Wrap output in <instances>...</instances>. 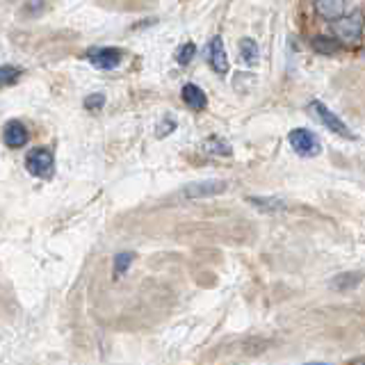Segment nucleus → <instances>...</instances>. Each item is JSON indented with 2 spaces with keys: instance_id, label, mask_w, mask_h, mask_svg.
Returning a JSON list of instances; mask_svg holds the SVG:
<instances>
[{
  "instance_id": "nucleus-16",
  "label": "nucleus",
  "mask_w": 365,
  "mask_h": 365,
  "mask_svg": "<svg viewBox=\"0 0 365 365\" xmlns=\"http://www.w3.org/2000/svg\"><path fill=\"white\" fill-rule=\"evenodd\" d=\"M130 262H133V254H125V251H123V254L114 256V277H117V279L123 277L125 269L130 267Z\"/></svg>"
},
{
  "instance_id": "nucleus-18",
  "label": "nucleus",
  "mask_w": 365,
  "mask_h": 365,
  "mask_svg": "<svg viewBox=\"0 0 365 365\" xmlns=\"http://www.w3.org/2000/svg\"><path fill=\"white\" fill-rule=\"evenodd\" d=\"M194 53H197V46H194L192 41L182 43L180 48L176 51V62H178V64H190V62H192V57H194Z\"/></svg>"
},
{
  "instance_id": "nucleus-20",
  "label": "nucleus",
  "mask_w": 365,
  "mask_h": 365,
  "mask_svg": "<svg viewBox=\"0 0 365 365\" xmlns=\"http://www.w3.org/2000/svg\"><path fill=\"white\" fill-rule=\"evenodd\" d=\"M176 130V119L169 117V119H163L158 123V137H165V135H171Z\"/></svg>"
},
{
  "instance_id": "nucleus-12",
  "label": "nucleus",
  "mask_w": 365,
  "mask_h": 365,
  "mask_svg": "<svg viewBox=\"0 0 365 365\" xmlns=\"http://www.w3.org/2000/svg\"><path fill=\"white\" fill-rule=\"evenodd\" d=\"M203 151H208V153H215V155H231V144L220 140V137H210V140H205L203 142Z\"/></svg>"
},
{
  "instance_id": "nucleus-9",
  "label": "nucleus",
  "mask_w": 365,
  "mask_h": 365,
  "mask_svg": "<svg viewBox=\"0 0 365 365\" xmlns=\"http://www.w3.org/2000/svg\"><path fill=\"white\" fill-rule=\"evenodd\" d=\"M315 9H317L319 16H324L329 21H336L340 16H345L347 0H315Z\"/></svg>"
},
{
  "instance_id": "nucleus-3",
  "label": "nucleus",
  "mask_w": 365,
  "mask_h": 365,
  "mask_svg": "<svg viewBox=\"0 0 365 365\" xmlns=\"http://www.w3.org/2000/svg\"><path fill=\"white\" fill-rule=\"evenodd\" d=\"M308 110H311L315 117L322 121L329 130H334V133H338V135H342V137H351V133H349V128L345 125V121H342L340 117H336L334 112H331L324 103H319V101H313L311 106H308Z\"/></svg>"
},
{
  "instance_id": "nucleus-1",
  "label": "nucleus",
  "mask_w": 365,
  "mask_h": 365,
  "mask_svg": "<svg viewBox=\"0 0 365 365\" xmlns=\"http://www.w3.org/2000/svg\"><path fill=\"white\" fill-rule=\"evenodd\" d=\"M26 167L32 176L37 178H48L53 174V167H55V158L48 148H32L26 158Z\"/></svg>"
},
{
  "instance_id": "nucleus-4",
  "label": "nucleus",
  "mask_w": 365,
  "mask_h": 365,
  "mask_svg": "<svg viewBox=\"0 0 365 365\" xmlns=\"http://www.w3.org/2000/svg\"><path fill=\"white\" fill-rule=\"evenodd\" d=\"M87 60L94 64V66L110 71V68H117L121 64L123 51L121 48H112V46H106V48H91L87 53Z\"/></svg>"
},
{
  "instance_id": "nucleus-19",
  "label": "nucleus",
  "mask_w": 365,
  "mask_h": 365,
  "mask_svg": "<svg viewBox=\"0 0 365 365\" xmlns=\"http://www.w3.org/2000/svg\"><path fill=\"white\" fill-rule=\"evenodd\" d=\"M103 106H106V94H91L85 98V110L89 112H98L103 110Z\"/></svg>"
},
{
  "instance_id": "nucleus-15",
  "label": "nucleus",
  "mask_w": 365,
  "mask_h": 365,
  "mask_svg": "<svg viewBox=\"0 0 365 365\" xmlns=\"http://www.w3.org/2000/svg\"><path fill=\"white\" fill-rule=\"evenodd\" d=\"M249 203H254L256 208H262V210H281V208H285V201H281V199H256V197H251L249 199Z\"/></svg>"
},
{
  "instance_id": "nucleus-6",
  "label": "nucleus",
  "mask_w": 365,
  "mask_h": 365,
  "mask_svg": "<svg viewBox=\"0 0 365 365\" xmlns=\"http://www.w3.org/2000/svg\"><path fill=\"white\" fill-rule=\"evenodd\" d=\"M205 57H208V62H210L215 73H220V76L228 73V57H226V51H224L222 37H212L210 39V43L205 46Z\"/></svg>"
},
{
  "instance_id": "nucleus-2",
  "label": "nucleus",
  "mask_w": 365,
  "mask_h": 365,
  "mask_svg": "<svg viewBox=\"0 0 365 365\" xmlns=\"http://www.w3.org/2000/svg\"><path fill=\"white\" fill-rule=\"evenodd\" d=\"M288 142L294 148V153L306 155V158L317 155L319 151H322V144H319L317 135H313L311 130H306V128H294L288 135Z\"/></svg>"
},
{
  "instance_id": "nucleus-17",
  "label": "nucleus",
  "mask_w": 365,
  "mask_h": 365,
  "mask_svg": "<svg viewBox=\"0 0 365 365\" xmlns=\"http://www.w3.org/2000/svg\"><path fill=\"white\" fill-rule=\"evenodd\" d=\"M361 283V274H340V277L334 281V288L336 290H347L351 285Z\"/></svg>"
},
{
  "instance_id": "nucleus-8",
  "label": "nucleus",
  "mask_w": 365,
  "mask_h": 365,
  "mask_svg": "<svg viewBox=\"0 0 365 365\" xmlns=\"http://www.w3.org/2000/svg\"><path fill=\"white\" fill-rule=\"evenodd\" d=\"M3 137H5V144L9 148H21V146L28 144V130H26V125H23L21 121H16V119L9 121L5 125Z\"/></svg>"
},
{
  "instance_id": "nucleus-10",
  "label": "nucleus",
  "mask_w": 365,
  "mask_h": 365,
  "mask_svg": "<svg viewBox=\"0 0 365 365\" xmlns=\"http://www.w3.org/2000/svg\"><path fill=\"white\" fill-rule=\"evenodd\" d=\"M180 96H182V101H185V106L190 110H203L205 106H208V98H205L203 89L197 87V85H185L180 91Z\"/></svg>"
},
{
  "instance_id": "nucleus-5",
  "label": "nucleus",
  "mask_w": 365,
  "mask_h": 365,
  "mask_svg": "<svg viewBox=\"0 0 365 365\" xmlns=\"http://www.w3.org/2000/svg\"><path fill=\"white\" fill-rule=\"evenodd\" d=\"M228 190V182L226 180H201V182H192L182 194H185L187 199H203V197H217V194H224Z\"/></svg>"
},
{
  "instance_id": "nucleus-7",
  "label": "nucleus",
  "mask_w": 365,
  "mask_h": 365,
  "mask_svg": "<svg viewBox=\"0 0 365 365\" xmlns=\"http://www.w3.org/2000/svg\"><path fill=\"white\" fill-rule=\"evenodd\" d=\"M334 30L340 39H347V41H356L361 39L363 34V21H361V11H356L354 16H347V19H336L334 23Z\"/></svg>"
},
{
  "instance_id": "nucleus-13",
  "label": "nucleus",
  "mask_w": 365,
  "mask_h": 365,
  "mask_svg": "<svg viewBox=\"0 0 365 365\" xmlns=\"http://www.w3.org/2000/svg\"><path fill=\"white\" fill-rule=\"evenodd\" d=\"M313 48L317 51V53H322V55H334V53H338L342 46H340V41L338 39H329V37H315L313 39Z\"/></svg>"
},
{
  "instance_id": "nucleus-11",
  "label": "nucleus",
  "mask_w": 365,
  "mask_h": 365,
  "mask_svg": "<svg viewBox=\"0 0 365 365\" xmlns=\"http://www.w3.org/2000/svg\"><path fill=\"white\" fill-rule=\"evenodd\" d=\"M240 55H242V60L249 64V66H254V64H258V60H260V51H258V43L254 41V39H249V37H245V39H240Z\"/></svg>"
},
{
  "instance_id": "nucleus-14",
  "label": "nucleus",
  "mask_w": 365,
  "mask_h": 365,
  "mask_svg": "<svg viewBox=\"0 0 365 365\" xmlns=\"http://www.w3.org/2000/svg\"><path fill=\"white\" fill-rule=\"evenodd\" d=\"M19 78H21V68L16 66H0V87H9V85H14L19 83Z\"/></svg>"
}]
</instances>
